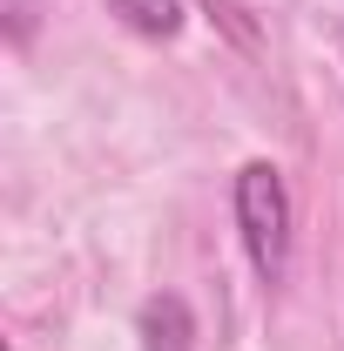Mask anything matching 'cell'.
Masks as SVG:
<instances>
[{
  "mask_svg": "<svg viewBox=\"0 0 344 351\" xmlns=\"http://www.w3.org/2000/svg\"><path fill=\"white\" fill-rule=\"evenodd\" d=\"M7 14H14V34H27V0H14Z\"/></svg>",
  "mask_w": 344,
  "mask_h": 351,
  "instance_id": "cell-4",
  "label": "cell"
},
{
  "mask_svg": "<svg viewBox=\"0 0 344 351\" xmlns=\"http://www.w3.org/2000/svg\"><path fill=\"white\" fill-rule=\"evenodd\" d=\"M122 21H129L135 34H156V41H169L175 27H182V7L175 0H108Z\"/></svg>",
  "mask_w": 344,
  "mask_h": 351,
  "instance_id": "cell-3",
  "label": "cell"
},
{
  "mask_svg": "<svg viewBox=\"0 0 344 351\" xmlns=\"http://www.w3.org/2000/svg\"><path fill=\"white\" fill-rule=\"evenodd\" d=\"M142 345L149 351H196V324H189L182 298H149L142 304Z\"/></svg>",
  "mask_w": 344,
  "mask_h": 351,
  "instance_id": "cell-2",
  "label": "cell"
},
{
  "mask_svg": "<svg viewBox=\"0 0 344 351\" xmlns=\"http://www.w3.org/2000/svg\"><path fill=\"white\" fill-rule=\"evenodd\" d=\"M236 223H243V243H250L257 277L277 284L284 257H291V196H284V176L270 162H250L236 176Z\"/></svg>",
  "mask_w": 344,
  "mask_h": 351,
  "instance_id": "cell-1",
  "label": "cell"
}]
</instances>
